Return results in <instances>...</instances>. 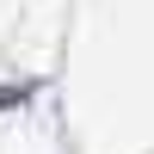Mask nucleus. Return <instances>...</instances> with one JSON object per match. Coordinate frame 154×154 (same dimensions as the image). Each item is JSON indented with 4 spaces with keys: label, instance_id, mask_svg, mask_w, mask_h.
Segmentation results:
<instances>
[]
</instances>
